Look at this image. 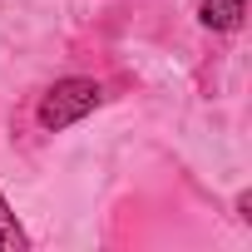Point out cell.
<instances>
[{
  "label": "cell",
  "instance_id": "6da1fadb",
  "mask_svg": "<svg viewBox=\"0 0 252 252\" xmlns=\"http://www.w3.org/2000/svg\"><path fill=\"white\" fill-rule=\"evenodd\" d=\"M99 104H104V89H99V79L69 74V79H55V84L40 94V104H35V119H40V129H45V134H60V129H69V124L89 119Z\"/></svg>",
  "mask_w": 252,
  "mask_h": 252
},
{
  "label": "cell",
  "instance_id": "7a4b0ae2",
  "mask_svg": "<svg viewBox=\"0 0 252 252\" xmlns=\"http://www.w3.org/2000/svg\"><path fill=\"white\" fill-rule=\"evenodd\" d=\"M242 15H247V0H198V20H203L208 30H218V35L237 30Z\"/></svg>",
  "mask_w": 252,
  "mask_h": 252
},
{
  "label": "cell",
  "instance_id": "3957f363",
  "mask_svg": "<svg viewBox=\"0 0 252 252\" xmlns=\"http://www.w3.org/2000/svg\"><path fill=\"white\" fill-rule=\"evenodd\" d=\"M30 247V237H25V227L15 222V213H10V203L0 198V252H25Z\"/></svg>",
  "mask_w": 252,
  "mask_h": 252
}]
</instances>
